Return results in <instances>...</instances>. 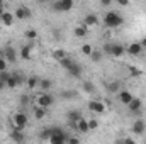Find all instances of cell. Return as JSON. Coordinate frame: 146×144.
I'll use <instances>...</instances> for the list:
<instances>
[{"label": "cell", "instance_id": "cell-1", "mask_svg": "<svg viewBox=\"0 0 146 144\" xmlns=\"http://www.w3.org/2000/svg\"><path fill=\"white\" fill-rule=\"evenodd\" d=\"M122 24H124V17H122L119 12H115V10H109V12L104 15V26L109 27V29H117V27H121Z\"/></svg>", "mask_w": 146, "mask_h": 144}, {"label": "cell", "instance_id": "cell-2", "mask_svg": "<svg viewBox=\"0 0 146 144\" xmlns=\"http://www.w3.org/2000/svg\"><path fill=\"white\" fill-rule=\"evenodd\" d=\"M104 51H106V53H109L110 56H114V58H121V56L126 53V48H124L122 44L110 42V44H106V46H104Z\"/></svg>", "mask_w": 146, "mask_h": 144}, {"label": "cell", "instance_id": "cell-3", "mask_svg": "<svg viewBox=\"0 0 146 144\" xmlns=\"http://www.w3.org/2000/svg\"><path fill=\"white\" fill-rule=\"evenodd\" d=\"M75 5L73 0H54V3L51 5L54 12H70Z\"/></svg>", "mask_w": 146, "mask_h": 144}, {"label": "cell", "instance_id": "cell-4", "mask_svg": "<svg viewBox=\"0 0 146 144\" xmlns=\"http://www.w3.org/2000/svg\"><path fill=\"white\" fill-rule=\"evenodd\" d=\"M49 143L51 144L66 143V134H65V131L60 129V127H53V134H51V137H49Z\"/></svg>", "mask_w": 146, "mask_h": 144}, {"label": "cell", "instance_id": "cell-5", "mask_svg": "<svg viewBox=\"0 0 146 144\" xmlns=\"http://www.w3.org/2000/svg\"><path fill=\"white\" fill-rule=\"evenodd\" d=\"M53 104H54V97H53L49 92H42V93L37 97V105H39V107L49 108Z\"/></svg>", "mask_w": 146, "mask_h": 144}, {"label": "cell", "instance_id": "cell-6", "mask_svg": "<svg viewBox=\"0 0 146 144\" xmlns=\"http://www.w3.org/2000/svg\"><path fill=\"white\" fill-rule=\"evenodd\" d=\"M12 122H14V127H17V129H26V126H27V115L24 114V112H17V114H14V117H12Z\"/></svg>", "mask_w": 146, "mask_h": 144}, {"label": "cell", "instance_id": "cell-7", "mask_svg": "<svg viewBox=\"0 0 146 144\" xmlns=\"http://www.w3.org/2000/svg\"><path fill=\"white\" fill-rule=\"evenodd\" d=\"M127 108H129L131 114L141 115V112H143V102H141V98H133V100L127 104Z\"/></svg>", "mask_w": 146, "mask_h": 144}, {"label": "cell", "instance_id": "cell-8", "mask_svg": "<svg viewBox=\"0 0 146 144\" xmlns=\"http://www.w3.org/2000/svg\"><path fill=\"white\" fill-rule=\"evenodd\" d=\"M88 110H90L92 114L100 115V114L106 112V105H104L100 100H90V102H88Z\"/></svg>", "mask_w": 146, "mask_h": 144}, {"label": "cell", "instance_id": "cell-9", "mask_svg": "<svg viewBox=\"0 0 146 144\" xmlns=\"http://www.w3.org/2000/svg\"><path fill=\"white\" fill-rule=\"evenodd\" d=\"M2 56L7 59V63H15V59H17V51H15L12 46H7V48H3Z\"/></svg>", "mask_w": 146, "mask_h": 144}, {"label": "cell", "instance_id": "cell-10", "mask_svg": "<svg viewBox=\"0 0 146 144\" xmlns=\"http://www.w3.org/2000/svg\"><path fill=\"white\" fill-rule=\"evenodd\" d=\"M131 131L136 134V136H141L143 132L146 131V124L143 119H136L134 122H133V127H131Z\"/></svg>", "mask_w": 146, "mask_h": 144}, {"label": "cell", "instance_id": "cell-11", "mask_svg": "<svg viewBox=\"0 0 146 144\" xmlns=\"http://www.w3.org/2000/svg\"><path fill=\"white\" fill-rule=\"evenodd\" d=\"M33 14H31V10L27 9V7H17L15 9V12H14V17L15 19H19V20H24V19H29Z\"/></svg>", "mask_w": 146, "mask_h": 144}, {"label": "cell", "instance_id": "cell-12", "mask_svg": "<svg viewBox=\"0 0 146 144\" xmlns=\"http://www.w3.org/2000/svg\"><path fill=\"white\" fill-rule=\"evenodd\" d=\"M99 15L97 14H87L85 15V19L82 20V24H85L87 27H95V26H99Z\"/></svg>", "mask_w": 146, "mask_h": 144}, {"label": "cell", "instance_id": "cell-13", "mask_svg": "<svg viewBox=\"0 0 146 144\" xmlns=\"http://www.w3.org/2000/svg\"><path fill=\"white\" fill-rule=\"evenodd\" d=\"M141 51H143L141 42H131V44H127V48H126V53L131 54V56H139Z\"/></svg>", "mask_w": 146, "mask_h": 144}, {"label": "cell", "instance_id": "cell-14", "mask_svg": "<svg viewBox=\"0 0 146 144\" xmlns=\"http://www.w3.org/2000/svg\"><path fill=\"white\" fill-rule=\"evenodd\" d=\"M33 49H34V44L33 42H29V44H26V46H22L21 48V53H19V56L22 58V59H31L33 58Z\"/></svg>", "mask_w": 146, "mask_h": 144}, {"label": "cell", "instance_id": "cell-15", "mask_svg": "<svg viewBox=\"0 0 146 144\" xmlns=\"http://www.w3.org/2000/svg\"><path fill=\"white\" fill-rule=\"evenodd\" d=\"M88 29H90V27H87L85 24H80V26L75 27L73 34H75V37H78V39H85V37L88 36Z\"/></svg>", "mask_w": 146, "mask_h": 144}, {"label": "cell", "instance_id": "cell-16", "mask_svg": "<svg viewBox=\"0 0 146 144\" xmlns=\"http://www.w3.org/2000/svg\"><path fill=\"white\" fill-rule=\"evenodd\" d=\"M117 97H119V102H121V104H124V105H127V104L134 98V97H133V93H131L129 90H119V95H117Z\"/></svg>", "mask_w": 146, "mask_h": 144}, {"label": "cell", "instance_id": "cell-17", "mask_svg": "<svg viewBox=\"0 0 146 144\" xmlns=\"http://www.w3.org/2000/svg\"><path fill=\"white\" fill-rule=\"evenodd\" d=\"M75 129H76L78 132H82V134H87V132L90 131V127H88V120H87L85 117H82V119L75 124Z\"/></svg>", "mask_w": 146, "mask_h": 144}, {"label": "cell", "instance_id": "cell-18", "mask_svg": "<svg viewBox=\"0 0 146 144\" xmlns=\"http://www.w3.org/2000/svg\"><path fill=\"white\" fill-rule=\"evenodd\" d=\"M66 71L70 73V76H73V78H80V76H82V71H83V70H82L80 63H78V61H75V63H73L72 66H70V68L66 70Z\"/></svg>", "mask_w": 146, "mask_h": 144}, {"label": "cell", "instance_id": "cell-19", "mask_svg": "<svg viewBox=\"0 0 146 144\" xmlns=\"http://www.w3.org/2000/svg\"><path fill=\"white\" fill-rule=\"evenodd\" d=\"M14 19H15V17H14V14H10V12H7V10L0 15L2 24H3V26H7V27H10V26L14 24Z\"/></svg>", "mask_w": 146, "mask_h": 144}, {"label": "cell", "instance_id": "cell-20", "mask_svg": "<svg viewBox=\"0 0 146 144\" xmlns=\"http://www.w3.org/2000/svg\"><path fill=\"white\" fill-rule=\"evenodd\" d=\"M66 117H68V120H70V124H72L73 127H75V124L82 119V112L80 110H70L68 114H66Z\"/></svg>", "mask_w": 146, "mask_h": 144}, {"label": "cell", "instance_id": "cell-21", "mask_svg": "<svg viewBox=\"0 0 146 144\" xmlns=\"http://www.w3.org/2000/svg\"><path fill=\"white\" fill-rule=\"evenodd\" d=\"M39 76H36V75H31V76H27L26 78V85L31 88V90H34V88H37L39 87Z\"/></svg>", "mask_w": 146, "mask_h": 144}, {"label": "cell", "instance_id": "cell-22", "mask_svg": "<svg viewBox=\"0 0 146 144\" xmlns=\"http://www.w3.org/2000/svg\"><path fill=\"white\" fill-rule=\"evenodd\" d=\"M51 87H53V81H51L49 78H41V80H39V88H41L42 92H49Z\"/></svg>", "mask_w": 146, "mask_h": 144}, {"label": "cell", "instance_id": "cell-23", "mask_svg": "<svg viewBox=\"0 0 146 144\" xmlns=\"http://www.w3.org/2000/svg\"><path fill=\"white\" fill-rule=\"evenodd\" d=\"M12 139L14 141H17V143H21V141H24V136H22V129H17V127H14V131H12Z\"/></svg>", "mask_w": 146, "mask_h": 144}, {"label": "cell", "instance_id": "cell-24", "mask_svg": "<svg viewBox=\"0 0 146 144\" xmlns=\"http://www.w3.org/2000/svg\"><path fill=\"white\" fill-rule=\"evenodd\" d=\"M58 63H60V66H61V68L68 70V68L72 66L73 63H75V59H72V58H68V56H65V58H63V59H60Z\"/></svg>", "mask_w": 146, "mask_h": 144}, {"label": "cell", "instance_id": "cell-25", "mask_svg": "<svg viewBox=\"0 0 146 144\" xmlns=\"http://www.w3.org/2000/svg\"><path fill=\"white\" fill-rule=\"evenodd\" d=\"M46 110H48V108H44V107H39V105H37V107L34 108V117H36L37 120H41V119H44V117H46Z\"/></svg>", "mask_w": 146, "mask_h": 144}, {"label": "cell", "instance_id": "cell-26", "mask_svg": "<svg viewBox=\"0 0 146 144\" xmlns=\"http://www.w3.org/2000/svg\"><path fill=\"white\" fill-rule=\"evenodd\" d=\"M102 56H104V53H102L100 49H94L92 54H90V59H92L94 63H99V61L102 59Z\"/></svg>", "mask_w": 146, "mask_h": 144}, {"label": "cell", "instance_id": "cell-27", "mask_svg": "<svg viewBox=\"0 0 146 144\" xmlns=\"http://www.w3.org/2000/svg\"><path fill=\"white\" fill-rule=\"evenodd\" d=\"M19 104H21L22 107H27V105L31 104V97H29L27 93H22V95L19 97Z\"/></svg>", "mask_w": 146, "mask_h": 144}, {"label": "cell", "instance_id": "cell-28", "mask_svg": "<svg viewBox=\"0 0 146 144\" xmlns=\"http://www.w3.org/2000/svg\"><path fill=\"white\" fill-rule=\"evenodd\" d=\"M15 87H19L17 85V80H15V76H14V73H10V76H9V80H7V88H15Z\"/></svg>", "mask_w": 146, "mask_h": 144}, {"label": "cell", "instance_id": "cell-29", "mask_svg": "<svg viewBox=\"0 0 146 144\" xmlns=\"http://www.w3.org/2000/svg\"><path fill=\"white\" fill-rule=\"evenodd\" d=\"M65 56H66V53H65L63 49H54V51H53V58H54L56 61H60V59H63Z\"/></svg>", "mask_w": 146, "mask_h": 144}, {"label": "cell", "instance_id": "cell-30", "mask_svg": "<svg viewBox=\"0 0 146 144\" xmlns=\"http://www.w3.org/2000/svg\"><path fill=\"white\" fill-rule=\"evenodd\" d=\"M83 90H85L87 93H94V92H95V85H94L92 81H83Z\"/></svg>", "mask_w": 146, "mask_h": 144}, {"label": "cell", "instance_id": "cell-31", "mask_svg": "<svg viewBox=\"0 0 146 144\" xmlns=\"http://www.w3.org/2000/svg\"><path fill=\"white\" fill-rule=\"evenodd\" d=\"M51 134H53V127H46V129H42V132H41V139H46V141H49Z\"/></svg>", "mask_w": 146, "mask_h": 144}, {"label": "cell", "instance_id": "cell-32", "mask_svg": "<svg viewBox=\"0 0 146 144\" xmlns=\"http://www.w3.org/2000/svg\"><path fill=\"white\" fill-rule=\"evenodd\" d=\"M24 36L27 37L29 41H34V39H36V37H37V31H36V29H27Z\"/></svg>", "mask_w": 146, "mask_h": 144}, {"label": "cell", "instance_id": "cell-33", "mask_svg": "<svg viewBox=\"0 0 146 144\" xmlns=\"http://www.w3.org/2000/svg\"><path fill=\"white\" fill-rule=\"evenodd\" d=\"M61 97L63 98H75L76 97V92H73V90H63L61 92Z\"/></svg>", "mask_w": 146, "mask_h": 144}, {"label": "cell", "instance_id": "cell-34", "mask_svg": "<svg viewBox=\"0 0 146 144\" xmlns=\"http://www.w3.org/2000/svg\"><path fill=\"white\" fill-rule=\"evenodd\" d=\"M92 51H94V48H92L90 44H83V46H82V53H83L85 56H90Z\"/></svg>", "mask_w": 146, "mask_h": 144}, {"label": "cell", "instance_id": "cell-35", "mask_svg": "<svg viewBox=\"0 0 146 144\" xmlns=\"http://www.w3.org/2000/svg\"><path fill=\"white\" fill-rule=\"evenodd\" d=\"M14 76H15V80H17V85L21 87L22 83H26V76L22 75V73H14Z\"/></svg>", "mask_w": 146, "mask_h": 144}, {"label": "cell", "instance_id": "cell-36", "mask_svg": "<svg viewBox=\"0 0 146 144\" xmlns=\"http://www.w3.org/2000/svg\"><path fill=\"white\" fill-rule=\"evenodd\" d=\"M109 90L114 93V92H119L121 90V85H119V81H114V83H110L109 85Z\"/></svg>", "mask_w": 146, "mask_h": 144}, {"label": "cell", "instance_id": "cell-37", "mask_svg": "<svg viewBox=\"0 0 146 144\" xmlns=\"http://www.w3.org/2000/svg\"><path fill=\"white\" fill-rule=\"evenodd\" d=\"M7 65H9L7 59H5L3 56H0V71H5V70H7Z\"/></svg>", "mask_w": 146, "mask_h": 144}, {"label": "cell", "instance_id": "cell-38", "mask_svg": "<svg viewBox=\"0 0 146 144\" xmlns=\"http://www.w3.org/2000/svg\"><path fill=\"white\" fill-rule=\"evenodd\" d=\"M88 127H90V131H95V129L99 127V122L94 120V119H90V120H88Z\"/></svg>", "mask_w": 146, "mask_h": 144}, {"label": "cell", "instance_id": "cell-39", "mask_svg": "<svg viewBox=\"0 0 146 144\" xmlns=\"http://www.w3.org/2000/svg\"><path fill=\"white\" fill-rule=\"evenodd\" d=\"M9 76H10V73L7 71V70H5V71H0V80H2V81H5V83H7Z\"/></svg>", "mask_w": 146, "mask_h": 144}, {"label": "cell", "instance_id": "cell-40", "mask_svg": "<svg viewBox=\"0 0 146 144\" xmlns=\"http://www.w3.org/2000/svg\"><path fill=\"white\" fill-rule=\"evenodd\" d=\"M99 2H100V5H102V7H109L114 0H99Z\"/></svg>", "mask_w": 146, "mask_h": 144}, {"label": "cell", "instance_id": "cell-41", "mask_svg": "<svg viewBox=\"0 0 146 144\" xmlns=\"http://www.w3.org/2000/svg\"><path fill=\"white\" fill-rule=\"evenodd\" d=\"M115 2H117L121 7H127V5H129V0H115Z\"/></svg>", "mask_w": 146, "mask_h": 144}, {"label": "cell", "instance_id": "cell-42", "mask_svg": "<svg viewBox=\"0 0 146 144\" xmlns=\"http://www.w3.org/2000/svg\"><path fill=\"white\" fill-rule=\"evenodd\" d=\"M5 88H7V83H5V81H2V80H0V92H3V90H5Z\"/></svg>", "mask_w": 146, "mask_h": 144}, {"label": "cell", "instance_id": "cell-43", "mask_svg": "<svg viewBox=\"0 0 146 144\" xmlns=\"http://www.w3.org/2000/svg\"><path fill=\"white\" fill-rule=\"evenodd\" d=\"M139 42H141V46H143V49H146V36L143 37V39H141Z\"/></svg>", "mask_w": 146, "mask_h": 144}, {"label": "cell", "instance_id": "cell-44", "mask_svg": "<svg viewBox=\"0 0 146 144\" xmlns=\"http://www.w3.org/2000/svg\"><path fill=\"white\" fill-rule=\"evenodd\" d=\"M5 12V3H0V15Z\"/></svg>", "mask_w": 146, "mask_h": 144}, {"label": "cell", "instance_id": "cell-45", "mask_svg": "<svg viewBox=\"0 0 146 144\" xmlns=\"http://www.w3.org/2000/svg\"><path fill=\"white\" fill-rule=\"evenodd\" d=\"M70 143H72V144H76V143H78V137H70Z\"/></svg>", "mask_w": 146, "mask_h": 144}, {"label": "cell", "instance_id": "cell-46", "mask_svg": "<svg viewBox=\"0 0 146 144\" xmlns=\"http://www.w3.org/2000/svg\"><path fill=\"white\" fill-rule=\"evenodd\" d=\"M0 3H5V0H0Z\"/></svg>", "mask_w": 146, "mask_h": 144}]
</instances>
